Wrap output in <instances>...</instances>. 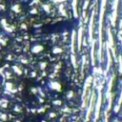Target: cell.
Instances as JSON below:
<instances>
[{
	"mask_svg": "<svg viewBox=\"0 0 122 122\" xmlns=\"http://www.w3.org/2000/svg\"><path fill=\"white\" fill-rule=\"evenodd\" d=\"M107 0H101V6H100V14H99V51H98V56L99 60H101V50H102V24H103V18H104V11L106 6Z\"/></svg>",
	"mask_w": 122,
	"mask_h": 122,
	"instance_id": "6da1fadb",
	"label": "cell"
},
{
	"mask_svg": "<svg viewBox=\"0 0 122 122\" xmlns=\"http://www.w3.org/2000/svg\"><path fill=\"white\" fill-rule=\"evenodd\" d=\"M101 92L99 90L98 92V95H97V99H96V103H95V122L98 119L99 116V113H100V106H101Z\"/></svg>",
	"mask_w": 122,
	"mask_h": 122,
	"instance_id": "7a4b0ae2",
	"label": "cell"
},
{
	"mask_svg": "<svg viewBox=\"0 0 122 122\" xmlns=\"http://www.w3.org/2000/svg\"><path fill=\"white\" fill-rule=\"evenodd\" d=\"M119 0H113V14H112V23L114 26L115 24V19H116V8L118 6Z\"/></svg>",
	"mask_w": 122,
	"mask_h": 122,
	"instance_id": "3957f363",
	"label": "cell"
},
{
	"mask_svg": "<svg viewBox=\"0 0 122 122\" xmlns=\"http://www.w3.org/2000/svg\"><path fill=\"white\" fill-rule=\"evenodd\" d=\"M82 32H83V28L82 26H79L78 28V32H77V48L78 50H80L81 46H82Z\"/></svg>",
	"mask_w": 122,
	"mask_h": 122,
	"instance_id": "277c9868",
	"label": "cell"
},
{
	"mask_svg": "<svg viewBox=\"0 0 122 122\" xmlns=\"http://www.w3.org/2000/svg\"><path fill=\"white\" fill-rule=\"evenodd\" d=\"M93 26H94V12L92 13L91 19L89 22V37H90V39L93 38Z\"/></svg>",
	"mask_w": 122,
	"mask_h": 122,
	"instance_id": "5b68a950",
	"label": "cell"
},
{
	"mask_svg": "<svg viewBox=\"0 0 122 122\" xmlns=\"http://www.w3.org/2000/svg\"><path fill=\"white\" fill-rule=\"evenodd\" d=\"M108 39H109V43H110V47L112 48V50H113V54H114V43H113V34H112V32H110V30H108Z\"/></svg>",
	"mask_w": 122,
	"mask_h": 122,
	"instance_id": "8992f818",
	"label": "cell"
},
{
	"mask_svg": "<svg viewBox=\"0 0 122 122\" xmlns=\"http://www.w3.org/2000/svg\"><path fill=\"white\" fill-rule=\"evenodd\" d=\"M112 64V57H111V53L109 49L107 48V70L110 69V66Z\"/></svg>",
	"mask_w": 122,
	"mask_h": 122,
	"instance_id": "52a82bcc",
	"label": "cell"
},
{
	"mask_svg": "<svg viewBox=\"0 0 122 122\" xmlns=\"http://www.w3.org/2000/svg\"><path fill=\"white\" fill-rule=\"evenodd\" d=\"M74 40H75V32H72V52L74 53Z\"/></svg>",
	"mask_w": 122,
	"mask_h": 122,
	"instance_id": "ba28073f",
	"label": "cell"
},
{
	"mask_svg": "<svg viewBox=\"0 0 122 122\" xmlns=\"http://www.w3.org/2000/svg\"><path fill=\"white\" fill-rule=\"evenodd\" d=\"M76 6H77V0H72V9H73L74 16H77V11H76Z\"/></svg>",
	"mask_w": 122,
	"mask_h": 122,
	"instance_id": "9c48e42d",
	"label": "cell"
},
{
	"mask_svg": "<svg viewBox=\"0 0 122 122\" xmlns=\"http://www.w3.org/2000/svg\"><path fill=\"white\" fill-rule=\"evenodd\" d=\"M91 57H92V63L95 64V46H92V50H91Z\"/></svg>",
	"mask_w": 122,
	"mask_h": 122,
	"instance_id": "30bf717a",
	"label": "cell"
},
{
	"mask_svg": "<svg viewBox=\"0 0 122 122\" xmlns=\"http://www.w3.org/2000/svg\"><path fill=\"white\" fill-rule=\"evenodd\" d=\"M122 103V88H121V94H120V97H119V101L117 103V106H116V109H115V112H117V109H119L120 105Z\"/></svg>",
	"mask_w": 122,
	"mask_h": 122,
	"instance_id": "8fae6325",
	"label": "cell"
},
{
	"mask_svg": "<svg viewBox=\"0 0 122 122\" xmlns=\"http://www.w3.org/2000/svg\"><path fill=\"white\" fill-rule=\"evenodd\" d=\"M118 63H119L118 71H119L120 73H122V57H121V55H119V61H118Z\"/></svg>",
	"mask_w": 122,
	"mask_h": 122,
	"instance_id": "7c38bea8",
	"label": "cell"
},
{
	"mask_svg": "<svg viewBox=\"0 0 122 122\" xmlns=\"http://www.w3.org/2000/svg\"><path fill=\"white\" fill-rule=\"evenodd\" d=\"M72 62L73 66H74V67H76V63H75V58H74V56H73V55H72Z\"/></svg>",
	"mask_w": 122,
	"mask_h": 122,
	"instance_id": "4fadbf2b",
	"label": "cell"
}]
</instances>
